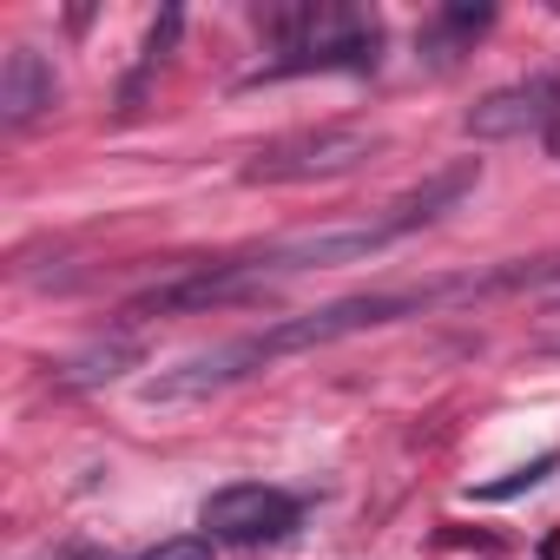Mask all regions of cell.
Instances as JSON below:
<instances>
[{"mask_svg":"<svg viewBox=\"0 0 560 560\" xmlns=\"http://www.w3.org/2000/svg\"><path fill=\"white\" fill-rule=\"evenodd\" d=\"M494 21V8H442V21H435V40L429 47H442L435 60H448V40H468V34H481Z\"/></svg>","mask_w":560,"mask_h":560,"instance_id":"9","label":"cell"},{"mask_svg":"<svg viewBox=\"0 0 560 560\" xmlns=\"http://www.w3.org/2000/svg\"><path fill=\"white\" fill-rule=\"evenodd\" d=\"M139 560H211V534H178V540H159V547H145Z\"/></svg>","mask_w":560,"mask_h":560,"instance_id":"11","label":"cell"},{"mask_svg":"<svg viewBox=\"0 0 560 560\" xmlns=\"http://www.w3.org/2000/svg\"><path fill=\"white\" fill-rule=\"evenodd\" d=\"M383 54V27L376 21H357L350 34L324 40V47H304V54H277L264 60L257 73H244V86H264V80H291V73H370Z\"/></svg>","mask_w":560,"mask_h":560,"instance_id":"5","label":"cell"},{"mask_svg":"<svg viewBox=\"0 0 560 560\" xmlns=\"http://www.w3.org/2000/svg\"><path fill=\"white\" fill-rule=\"evenodd\" d=\"M298 494L284 488H264V481H231L218 494H205L198 508V527L211 540H231V547H257V540H284L298 527Z\"/></svg>","mask_w":560,"mask_h":560,"instance_id":"3","label":"cell"},{"mask_svg":"<svg viewBox=\"0 0 560 560\" xmlns=\"http://www.w3.org/2000/svg\"><path fill=\"white\" fill-rule=\"evenodd\" d=\"M547 139H553V159H560V126H553V132H547Z\"/></svg>","mask_w":560,"mask_h":560,"instance_id":"12","label":"cell"},{"mask_svg":"<svg viewBox=\"0 0 560 560\" xmlns=\"http://www.w3.org/2000/svg\"><path fill=\"white\" fill-rule=\"evenodd\" d=\"M560 277V257H534V264H501V270H462V277H435L422 291H363V298H337L324 311H304V317H284L257 337H231L218 350H198L185 357L178 370L152 376L145 383V402H198L211 389H231L244 383L250 370L277 363V357H298V350H324V343H343L357 330H383L396 317H422L435 304H475V298H494V291H534Z\"/></svg>","mask_w":560,"mask_h":560,"instance_id":"1","label":"cell"},{"mask_svg":"<svg viewBox=\"0 0 560 560\" xmlns=\"http://www.w3.org/2000/svg\"><path fill=\"white\" fill-rule=\"evenodd\" d=\"M376 152H383V132H370V126H317V132L257 145L244 178L250 185H311V178H343V172L370 165Z\"/></svg>","mask_w":560,"mask_h":560,"instance_id":"2","label":"cell"},{"mask_svg":"<svg viewBox=\"0 0 560 560\" xmlns=\"http://www.w3.org/2000/svg\"><path fill=\"white\" fill-rule=\"evenodd\" d=\"M481 178V165L475 159H462V165H448V172H435V178H422L416 191H402L396 205H389V218H396V231H416V224H429V218H442L468 185Z\"/></svg>","mask_w":560,"mask_h":560,"instance_id":"7","label":"cell"},{"mask_svg":"<svg viewBox=\"0 0 560 560\" xmlns=\"http://www.w3.org/2000/svg\"><path fill=\"white\" fill-rule=\"evenodd\" d=\"M132 363H139V343H100V350H86V357L67 363V383H73V389H93V383L126 376Z\"/></svg>","mask_w":560,"mask_h":560,"instance_id":"8","label":"cell"},{"mask_svg":"<svg viewBox=\"0 0 560 560\" xmlns=\"http://www.w3.org/2000/svg\"><path fill=\"white\" fill-rule=\"evenodd\" d=\"M54 100H60L54 60H47L40 47H14L8 67H0V119H8V126H27V119H40Z\"/></svg>","mask_w":560,"mask_h":560,"instance_id":"6","label":"cell"},{"mask_svg":"<svg viewBox=\"0 0 560 560\" xmlns=\"http://www.w3.org/2000/svg\"><path fill=\"white\" fill-rule=\"evenodd\" d=\"M553 113H560V80H521V86H501L488 93L475 113H468V139H521V132H553Z\"/></svg>","mask_w":560,"mask_h":560,"instance_id":"4","label":"cell"},{"mask_svg":"<svg viewBox=\"0 0 560 560\" xmlns=\"http://www.w3.org/2000/svg\"><path fill=\"white\" fill-rule=\"evenodd\" d=\"M560 468V455H540V462H527V468H514L508 481H488V488H475V501H508V494H521V488H534V481H547Z\"/></svg>","mask_w":560,"mask_h":560,"instance_id":"10","label":"cell"}]
</instances>
